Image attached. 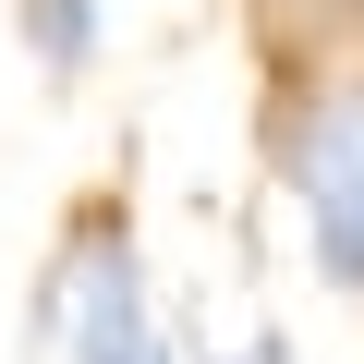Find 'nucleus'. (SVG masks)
<instances>
[{
  "instance_id": "1",
  "label": "nucleus",
  "mask_w": 364,
  "mask_h": 364,
  "mask_svg": "<svg viewBox=\"0 0 364 364\" xmlns=\"http://www.w3.org/2000/svg\"><path fill=\"white\" fill-rule=\"evenodd\" d=\"M134 328H158V316H146L134 207H85V219L49 243L37 291H25V352H37V364H109Z\"/></svg>"
},
{
  "instance_id": "2",
  "label": "nucleus",
  "mask_w": 364,
  "mask_h": 364,
  "mask_svg": "<svg viewBox=\"0 0 364 364\" xmlns=\"http://www.w3.org/2000/svg\"><path fill=\"white\" fill-rule=\"evenodd\" d=\"M279 182L316 231V267L364 304V73H328L279 109Z\"/></svg>"
},
{
  "instance_id": "3",
  "label": "nucleus",
  "mask_w": 364,
  "mask_h": 364,
  "mask_svg": "<svg viewBox=\"0 0 364 364\" xmlns=\"http://www.w3.org/2000/svg\"><path fill=\"white\" fill-rule=\"evenodd\" d=\"M13 25H25V49H37L49 85H85V61H97V0H13Z\"/></svg>"
},
{
  "instance_id": "4",
  "label": "nucleus",
  "mask_w": 364,
  "mask_h": 364,
  "mask_svg": "<svg viewBox=\"0 0 364 364\" xmlns=\"http://www.w3.org/2000/svg\"><path fill=\"white\" fill-rule=\"evenodd\" d=\"M109 364H182V352H170V328H134V340H122Z\"/></svg>"
},
{
  "instance_id": "5",
  "label": "nucleus",
  "mask_w": 364,
  "mask_h": 364,
  "mask_svg": "<svg viewBox=\"0 0 364 364\" xmlns=\"http://www.w3.org/2000/svg\"><path fill=\"white\" fill-rule=\"evenodd\" d=\"M219 364H291V352H279V340H243V352H219Z\"/></svg>"
}]
</instances>
